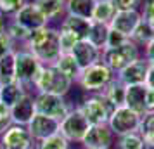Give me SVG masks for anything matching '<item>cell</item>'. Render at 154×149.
I'll return each instance as SVG.
<instances>
[{"label": "cell", "instance_id": "6da1fadb", "mask_svg": "<svg viewBox=\"0 0 154 149\" xmlns=\"http://www.w3.org/2000/svg\"><path fill=\"white\" fill-rule=\"evenodd\" d=\"M24 47L33 52L42 64H56L61 57V38L59 28H50L49 24L29 33Z\"/></svg>", "mask_w": 154, "mask_h": 149}, {"label": "cell", "instance_id": "7a4b0ae2", "mask_svg": "<svg viewBox=\"0 0 154 149\" xmlns=\"http://www.w3.org/2000/svg\"><path fill=\"white\" fill-rule=\"evenodd\" d=\"M36 92H43V94H56V95H68L73 87L71 82L64 73L56 68V64H43L42 71L36 78L35 85Z\"/></svg>", "mask_w": 154, "mask_h": 149}, {"label": "cell", "instance_id": "3957f363", "mask_svg": "<svg viewBox=\"0 0 154 149\" xmlns=\"http://www.w3.org/2000/svg\"><path fill=\"white\" fill-rule=\"evenodd\" d=\"M114 78H116V73L109 66H106L102 61H97L95 64L82 70V75H80L76 83L83 88L85 92L99 94L102 92Z\"/></svg>", "mask_w": 154, "mask_h": 149}, {"label": "cell", "instance_id": "277c9868", "mask_svg": "<svg viewBox=\"0 0 154 149\" xmlns=\"http://www.w3.org/2000/svg\"><path fill=\"white\" fill-rule=\"evenodd\" d=\"M140 57V50L139 45L133 43L132 40H126L125 43L121 45H116V47H107V49L102 50V56H100V61L109 66L116 75H118L121 70H125L128 64H132L133 61H137Z\"/></svg>", "mask_w": 154, "mask_h": 149}, {"label": "cell", "instance_id": "5b68a950", "mask_svg": "<svg viewBox=\"0 0 154 149\" xmlns=\"http://www.w3.org/2000/svg\"><path fill=\"white\" fill-rule=\"evenodd\" d=\"M78 109L88 120L90 125H106L116 107L112 106L102 94H92V95H88L82 101Z\"/></svg>", "mask_w": 154, "mask_h": 149}, {"label": "cell", "instance_id": "8992f818", "mask_svg": "<svg viewBox=\"0 0 154 149\" xmlns=\"http://www.w3.org/2000/svg\"><path fill=\"white\" fill-rule=\"evenodd\" d=\"M43 64L28 49H16V80L24 87L35 85Z\"/></svg>", "mask_w": 154, "mask_h": 149}, {"label": "cell", "instance_id": "52a82bcc", "mask_svg": "<svg viewBox=\"0 0 154 149\" xmlns=\"http://www.w3.org/2000/svg\"><path fill=\"white\" fill-rule=\"evenodd\" d=\"M35 107L36 113L56 118V120H64L66 114L71 111L68 101L64 99V95H56V94H43L36 92L35 95Z\"/></svg>", "mask_w": 154, "mask_h": 149}, {"label": "cell", "instance_id": "ba28073f", "mask_svg": "<svg viewBox=\"0 0 154 149\" xmlns=\"http://www.w3.org/2000/svg\"><path fill=\"white\" fill-rule=\"evenodd\" d=\"M140 120H142V116L139 113L132 111L130 107H126V106H119L112 111L107 125L112 130V134L119 137V135H125V134L139 132Z\"/></svg>", "mask_w": 154, "mask_h": 149}, {"label": "cell", "instance_id": "9c48e42d", "mask_svg": "<svg viewBox=\"0 0 154 149\" xmlns=\"http://www.w3.org/2000/svg\"><path fill=\"white\" fill-rule=\"evenodd\" d=\"M90 128V123L85 118L82 111L75 107L71 109L69 113L66 114V118L61 120V127H59V132L68 139L69 142H78L82 144V141L85 139V135Z\"/></svg>", "mask_w": 154, "mask_h": 149}, {"label": "cell", "instance_id": "30bf717a", "mask_svg": "<svg viewBox=\"0 0 154 149\" xmlns=\"http://www.w3.org/2000/svg\"><path fill=\"white\" fill-rule=\"evenodd\" d=\"M35 139L24 125L12 123L0 135V149H35Z\"/></svg>", "mask_w": 154, "mask_h": 149}, {"label": "cell", "instance_id": "8fae6325", "mask_svg": "<svg viewBox=\"0 0 154 149\" xmlns=\"http://www.w3.org/2000/svg\"><path fill=\"white\" fill-rule=\"evenodd\" d=\"M59 127H61V121L59 120L36 113L33 116V120L29 121L28 130H29V134H31V137L35 139V142H38V141H43V139L50 137V135L57 134Z\"/></svg>", "mask_w": 154, "mask_h": 149}, {"label": "cell", "instance_id": "7c38bea8", "mask_svg": "<svg viewBox=\"0 0 154 149\" xmlns=\"http://www.w3.org/2000/svg\"><path fill=\"white\" fill-rule=\"evenodd\" d=\"M112 130L109 125H90L82 144L85 149H109L112 144Z\"/></svg>", "mask_w": 154, "mask_h": 149}, {"label": "cell", "instance_id": "4fadbf2b", "mask_svg": "<svg viewBox=\"0 0 154 149\" xmlns=\"http://www.w3.org/2000/svg\"><path fill=\"white\" fill-rule=\"evenodd\" d=\"M12 19L17 21L19 24H23L24 28H28L29 31H35V29L43 28V26H47V24H49L47 17L42 14V11L36 7L33 2H26Z\"/></svg>", "mask_w": 154, "mask_h": 149}, {"label": "cell", "instance_id": "5bb4252c", "mask_svg": "<svg viewBox=\"0 0 154 149\" xmlns=\"http://www.w3.org/2000/svg\"><path fill=\"white\" fill-rule=\"evenodd\" d=\"M140 21H142L140 11H116L114 17L109 23V28L116 29V31L130 38L135 28L140 24Z\"/></svg>", "mask_w": 154, "mask_h": 149}, {"label": "cell", "instance_id": "9a60e30c", "mask_svg": "<svg viewBox=\"0 0 154 149\" xmlns=\"http://www.w3.org/2000/svg\"><path fill=\"white\" fill-rule=\"evenodd\" d=\"M147 71H149V63L146 59H137L132 64H128L125 70H121L116 75L118 80L123 85H139V83H146L147 78Z\"/></svg>", "mask_w": 154, "mask_h": 149}, {"label": "cell", "instance_id": "2e32d148", "mask_svg": "<svg viewBox=\"0 0 154 149\" xmlns=\"http://www.w3.org/2000/svg\"><path fill=\"white\" fill-rule=\"evenodd\" d=\"M36 114L35 107V95L26 94L23 99H19V102H16L14 106L11 107V120L16 125H24L28 127L29 121L33 120V116Z\"/></svg>", "mask_w": 154, "mask_h": 149}, {"label": "cell", "instance_id": "e0dca14e", "mask_svg": "<svg viewBox=\"0 0 154 149\" xmlns=\"http://www.w3.org/2000/svg\"><path fill=\"white\" fill-rule=\"evenodd\" d=\"M73 57L76 59V63L80 64V68L85 70L92 64H95L97 61H100V56H102V50H99L95 45H92L88 40H80V42L75 43V47L71 50Z\"/></svg>", "mask_w": 154, "mask_h": 149}, {"label": "cell", "instance_id": "ac0fdd59", "mask_svg": "<svg viewBox=\"0 0 154 149\" xmlns=\"http://www.w3.org/2000/svg\"><path fill=\"white\" fill-rule=\"evenodd\" d=\"M90 24H92L90 19H83V17H76V16L66 14L64 19H61L59 29L69 33V35H73L78 42H80V40H87V38H88Z\"/></svg>", "mask_w": 154, "mask_h": 149}, {"label": "cell", "instance_id": "d6986e66", "mask_svg": "<svg viewBox=\"0 0 154 149\" xmlns=\"http://www.w3.org/2000/svg\"><path fill=\"white\" fill-rule=\"evenodd\" d=\"M146 94H147V85L139 83V85H128L125 94V106L130 107L132 111L139 113L140 116L147 113L146 107Z\"/></svg>", "mask_w": 154, "mask_h": 149}, {"label": "cell", "instance_id": "ffe728a7", "mask_svg": "<svg viewBox=\"0 0 154 149\" xmlns=\"http://www.w3.org/2000/svg\"><path fill=\"white\" fill-rule=\"evenodd\" d=\"M26 94H28L26 92V87L23 85V83H19L17 80L9 82V83H2L0 85V102H4L5 106L12 107Z\"/></svg>", "mask_w": 154, "mask_h": 149}, {"label": "cell", "instance_id": "44dd1931", "mask_svg": "<svg viewBox=\"0 0 154 149\" xmlns=\"http://www.w3.org/2000/svg\"><path fill=\"white\" fill-rule=\"evenodd\" d=\"M95 4H97V0H66V14L92 21Z\"/></svg>", "mask_w": 154, "mask_h": 149}, {"label": "cell", "instance_id": "7402d4cb", "mask_svg": "<svg viewBox=\"0 0 154 149\" xmlns=\"http://www.w3.org/2000/svg\"><path fill=\"white\" fill-rule=\"evenodd\" d=\"M56 68L61 73H64L71 82H78L80 75H82V68H80V64L76 63V59L73 57L71 52L61 54V57L57 59V63H56Z\"/></svg>", "mask_w": 154, "mask_h": 149}, {"label": "cell", "instance_id": "603a6c76", "mask_svg": "<svg viewBox=\"0 0 154 149\" xmlns=\"http://www.w3.org/2000/svg\"><path fill=\"white\" fill-rule=\"evenodd\" d=\"M99 94H102L106 99L111 102L114 107H119V106H125V94H126V85H123L121 82L118 80V76L112 80L109 85L106 87L102 92H99Z\"/></svg>", "mask_w": 154, "mask_h": 149}, {"label": "cell", "instance_id": "cb8c5ba5", "mask_svg": "<svg viewBox=\"0 0 154 149\" xmlns=\"http://www.w3.org/2000/svg\"><path fill=\"white\" fill-rule=\"evenodd\" d=\"M33 4L42 11L49 23L66 12V0H33Z\"/></svg>", "mask_w": 154, "mask_h": 149}, {"label": "cell", "instance_id": "d4e9b609", "mask_svg": "<svg viewBox=\"0 0 154 149\" xmlns=\"http://www.w3.org/2000/svg\"><path fill=\"white\" fill-rule=\"evenodd\" d=\"M107 35H109V24L99 21H92L90 31H88V42L95 45L99 50H104L107 45Z\"/></svg>", "mask_w": 154, "mask_h": 149}, {"label": "cell", "instance_id": "484cf974", "mask_svg": "<svg viewBox=\"0 0 154 149\" xmlns=\"http://www.w3.org/2000/svg\"><path fill=\"white\" fill-rule=\"evenodd\" d=\"M16 80V50L0 57V85Z\"/></svg>", "mask_w": 154, "mask_h": 149}, {"label": "cell", "instance_id": "4316f807", "mask_svg": "<svg viewBox=\"0 0 154 149\" xmlns=\"http://www.w3.org/2000/svg\"><path fill=\"white\" fill-rule=\"evenodd\" d=\"M114 14H116V9H114V5H112L111 0H97L92 21H99V23H106V24H109L111 19L114 17Z\"/></svg>", "mask_w": 154, "mask_h": 149}, {"label": "cell", "instance_id": "83f0119b", "mask_svg": "<svg viewBox=\"0 0 154 149\" xmlns=\"http://www.w3.org/2000/svg\"><path fill=\"white\" fill-rule=\"evenodd\" d=\"M35 149H69V141L61 132H57L43 141H38L35 144Z\"/></svg>", "mask_w": 154, "mask_h": 149}, {"label": "cell", "instance_id": "f1b7e54d", "mask_svg": "<svg viewBox=\"0 0 154 149\" xmlns=\"http://www.w3.org/2000/svg\"><path fill=\"white\" fill-rule=\"evenodd\" d=\"M130 40H132L133 43H137V45H142V47H146L151 40H154V33H152V29H151V26H149V23L142 19L140 24L132 33Z\"/></svg>", "mask_w": 154, "mask_h": 149}, {"label": "cell", "instance_id": "f546056e", "mask_svg": "<svg viewBox=\"0 0 154 149\" xmlns=\"http://www.w3.org/2000/svg\"><path fill=\"white\" fill-rule=\"evenodd\" d=\"M139 134L142 135L144 142L154 144V111H147V113L142 114Z\"/></svg>", "mask_w": 154, "mask_h": 149}, {"label": "cell", "instance_id": "4dcf8cb0", "mask_svg": "<svg viewBox=\"0 0 154 149\" xmlns=\"http://www.w3.org/2000/svg\"><path fill=\"white\" fill-rule=\"evenodd\" d=\"M5 33H7L12 40H14L16 43L21 42V43H26V40L29 38V31L28 28H24L23 24H19L17 21H14V19H11V21H7V28H5Z\"/></svg>", "mask_w": 154, "mask_h": 149}, {"label": "cell", "instance_id": "1f68e13d", "mask_svg": "<svg viewBox=\"0 0 154 149\" xmlns=\"http://www.w3.org/2000/svg\"><path fill=\"white\" fill-rule=\"evenodd\" d=\"M144 146V139L139 132H132V134L119 135L118 147L119 149H140Z\"/></svg>", "mask_w": 154, "mask_h": 149}, {"label": "cell", "instance_id": "d6a6232c", "mask_svg": "<svg viewBox=\"0 0 154 149\" xmlns=\"http://www.w3.org/2000/svg\"><path fill=\"white\" fill-rule=\"evenodd\" d=\"M24 4L26 0H0V14L5 17H14Z\"/></svg>", "mask_w": 154, "mask_h": 149}, {"label": "cell", "instance_id": "836d02e7", "mask_svg": "<svg viewBox=\"0 0 154 149\" xmlns=\"http://www.w3.org/2000/svg\"><path fill=\"white\" fill-rule=\"evenodd\" d=\"M116 11H140L144 0H111Z\"/></svg>", "mask_w": 154, "mask_h": 149}, {"label": "cell", "instance_id": "e575fe53", "mask_svg": "<svg viewBox=\"0 0 154 149\" xmlns=\"http://www.w3.org/2000/svg\"><path fill=\"white\" fill-rule=\"evenodd\" d=\"M59 38H61V52H63V54L71 52V50H73V47H75V43L78 42L73 35L66 33V31H61V29H59Z\"/></svg>", "mask_w": 154, "mask_h": 149}, {"label": "cell", "instance_id": "d590c367", "mask_svg": "<svg viewBox=\"0 0 154 149\" xmlns=\"http://www.w3.org/2000/svg\"><path fill=\"white\" fill-rule=\"evenodd\" d=\"M14 40L11 38V36L4 31L2 35H0V57L7 56V54H11V52H14L16 47H14Z\"/></svg>", "mask_w": 154, "mask_h": 149}, {"label": "cell", "instance_id": "8d00e7d4", "mask_svg": "<svg viewBox=\"0 0 154 149\" xmlns=\"http://www.w3.org/2000/svg\"><path fill=\"white\" fill-rule=\"evenodd\" d=\"M126 40H130V38L125 36L123 33L116 31V29L109 28V35H107V45H106V49H107V47H116V45H121V43H125Z\"/></svg>", "mask_w": 154, "mask_h": 149}, {"label": "cell", "instance_id": "74e56055", "mask_svg": "<svg viewBox=\"0 0 154 149\" xmlns=\"http://www.w3.org/2000/svg\"><path fill=\"white\" fill-rule=\"evenodd\" d=\"M140 14H142V19H144V21L152 19L154 17V0H144V2H142V11H140Z\"/></svg>", "mask_w": 154, "mask_h": 149}, {"label": "cell", "instance_id": "f35d334b", "mask_svg": "<svg viewBox=\"0 0 154 149\" xmlns=\"http://www.w3.org/2000/svg\"><path fill=\"white\" fill-rule=\"evenodd\" d=\"M146 107L147 111H154V88H149V87L146 94Z\"/></svg>", "mask_w": 154, "mask_h": 149}, {"label": "cell", "instance_id": "ab89813d", "mask_svg": "<svg viewBox=\"0 0 154 149\" xmlns=\"http://www.w3.org/2000/svg\"><path fill=\"white\" fill-rule=\"evenodd\" d=\"M146 61L149 64H154V40L146 45Z\"/></svg>", "mask_w": 154, "mask_h": 149}, {"label": "cell", "instance_id": "60d3db41", "mask_svg": "<svg viewBox=\"0 0 154 149\" xmlns=\"http://www.w3.org/2000/svg\"><path fill=\"white\" fill-rule=\"evenodd\" d=\"M146 85L149 88H154V64H149V71H147Z\"/></svg>", "mask_w": 154, "mask_h": 149}, {"label": "cell", "instance_id": "b9f144b4", "mask_svg": "<svg viewBox=\"0 0 154 149\" xmlns=\"http://www.w3.org/2000/svg\"><path fill=\"white\" fill-rule=\"evenodd\" d=\"M0 120H11V107L5 106L4 102H0Z\"/></svg>", "mask_w": 154, "mask_h": 149}, {"label": "cell", "instance_id": "7bdbcfd3", "mask_svg": "<svg viewBox=\"0 0 154 149\" xmlns=\"http://www.w3.org/2000/svg\"><path fill=\"white\" fill-rule=\"evenodd\" d=\"M5 28H7V19H5L4 14H0V35L5 31Z\"/></svg>", "mask_w": 154, "mask_h": 149}, {"label": "cell", "instance_id": "ee69618b", "mask_svg": "<svg viewBox=\"0 0 154 149\" xmlns=\"http://www.w3.org/2000/svg\"><path fill=\"white\" fill-rule=\"evenodd\" d=\"M140 149H154V144H149V142H144V146Z\"/></svg>", "mask_w": 154, "mask_h": 149}, {"label": "cell", "instance_id": "f6af8a7d", "mask_svg": "<svg viewBox=\"0 0 154 149\" xmlns=\"http://www.w3.org/2000/svg\"><path fill=\"white\" fill-rule=\"evenodd\" d=\"M147 23H149V26H151V29H152V33H154V17L152 19H149Z\"/></svg>", "mask_w": 154, "mask_h": 149}]
</instances>
